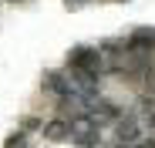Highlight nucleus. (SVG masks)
Masks as SVG:
<instances>
[{
    "instance_id": "obj_8",
    "label": "nucleus",
    "mask_w": 155,
    "mask_h": 148,
    "mask_svg": "<svg viewBox=\"0 0 155 148\" xmlns=\"http://www.w3.org/2000/svg\"><path fill=\"white\" fill-rule=\"evenodd\" d=\"M7 148H27V135H24V131L10 135V138H7Z\"/></svg>"
},
{
    "instance_id": "obj_5",
    "label": "nucleus",
    "mask_w": 155,
    "mask_h": 148,
    "mask_svg": "<svg viewBox=\"0 0 155 148\" xmlns=\"http://www.w3.org/2000/svg\"><path fill=\"white\" fill-rule=\"evenodd\" d=\"M125 47H128V51H142V54H148L152 47H155V27H135L132 37H125Z\"/></svg>"
},
{
    "instance_id": "obj_6",
    "label": "nucleus",
    "mask_w": 155,
    "mask_h": 148,
    "mask_svg": "<svg viewBox=\"0 0 155 148\" xmlns=\"http://www.w3.org/2000/svg\"><path fill=\"white\" fill-rule=\"evenodd\" d=\"M88 114L98 121V125H105V121H118V118H121V111H118L111 101H105V98H94V105L88 108Z\"/></svg>"
},
{
    "instance_id": "obj_4",
    "label": "nucleus",
    "mask_w": 155,
    "mask_h": 148,
    "mask_svg": "<svg viewBox=\"0 0 155 148\" xmlns=\"http://www.w3.org/2000/svg\"><path fill=\"white\" fill-rule=\"evenodd\" d=\"M44 88L54 94V98H61V101H68V98L74 94V91H71V81H68V74H64V71H47V74H44Z\"/></svg>"
},
{
    "instance_id": "obj_7",
    "label": "nucleus",
    "mask_w": 155,
    "mask_h": 148,
    "mask_svg": "<svg viewBox=\"0 0 155 148\" xmlns=\"http://www.w3.org/2000/svg\"><path fill=\"white\" fill-rule=\"evenodd\" d=\"M47 141H61V138H71V121L68 118H54V121H47V125L41 128Z\"/></svg>"
},
{
    "instance_id": "obj_1",
    "label": "nucleus",
    "mask_w": 155,
    "mask_h": 148,
    "mask_svg": "<svg viewBox=\"0 0 155 148\" xmlns=\"http://www.w3.org/2000/svg\"><path fill=\"white\" fill-rule=\"evenodd\" d=\"M68 67H71V71H88V74H98V78H101V71H105V57H101L98 47L78 44V47L68 51Z\"/></svg>"
},
{
    "instance_id": "obj_2",
    "label": "nucleus",
    "mask_w": 155,
    "mask_h": 148,
    "mask_svg": "<svg viewBox=\"0 0 155 148\" xmlns=\"http://www.w3.org/2000/svg\"><path fill=\"white\" fill-rule=\"evenodd\" d=\"M68 121H71V138L81 145V148L101 145V125H98L91 114H78V118H68Z\"/></svg>"
},
{
    "instance_id": "obj_9",
    "label": "nucleus",
    "mask_w": 155,
    "mask_h": 148,
    "mask_svg": "<svg viewBox=\"0 0 155 148\" xmlns=\"http://www.w3.org/2000/svg\"><path fill=\"white\" fill-rule=\"evenodd\" d=\"M24 128H27V131H34V128H44V121H41V118H34V114H31V118H27V121H24Z\"/></svg>"
},
{
    "instance_id": "obj_10",
    "label": "nucleus",
    "mask_w": 155,
    "mask_h": 148,
    "mask_svg": "<svg viewBox=\"0 0 155 148\" xmlns=\"http://www.w3.org/2000/svg\"><path fill=\"white\" fill-rule=\"evenodd\" d=\"M68 4H84V0H68Z\"/></svg>"
},
{
    "instance_id": "obj_3",
    "label": "nucleus",
    "mask_w": 155,
    "mask_h": 148,
    "mask_svg": "<svg viewBox=\"0 0 155 148\" xmlns=\"http://www.w3.org/2000/svg\"><path fill=\"white\" fill-rule=\"evenodd\" d=\"M115 135H118L121 145H135L138 135H142V121H138L135 114H121V118L115 121Z\"/></svg>"
}]
</instances>
